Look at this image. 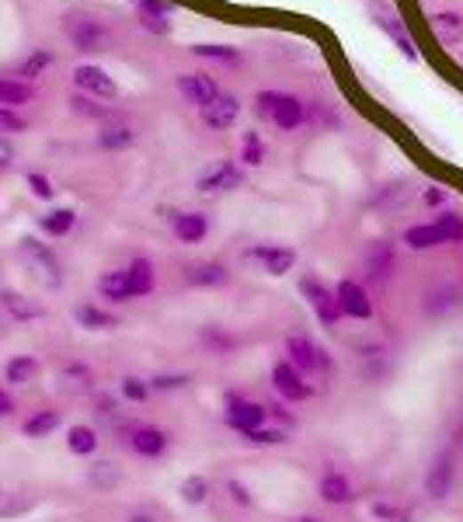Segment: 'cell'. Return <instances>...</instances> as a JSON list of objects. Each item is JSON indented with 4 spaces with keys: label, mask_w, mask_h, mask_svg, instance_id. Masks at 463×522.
Segmentation results:
<instances>
[{
    "label": "cell",
    "mask_w": 463,
    "mask_h": 522,
    "mask_svg": "<svg viewBox=\"0 0 463 522\" xmlns=\"http://www.w3.org/2000/svg\"><path fill=\"white\" fill-rule=\"evenodd\" d=\"M206 494H210L206 478H185V481H181V498H185L188 505H203Z\"/></svg>",
    "instance_id": "36"
},
{
    "label": "cell",
    "mask_w": 463,
    "mask_h": 522,
    "mask_svg": "<svg viewBox=\"0 0 463 522\" xmlns=\"http://www.w3.org/2000/svg\"><path fill=\"white\" fill-rule=\"evenodd\" d=\"M0 307H4L14 321H36V317H43L45 314L36 300H28V296H21V293H14V289L0 293Z\"/></svg>",
    "instance_id": "18"
},
{
    "label": "cell",
    "mask_w": 463,
    "mask_h": 522,
    "mask_svg": "<svg viewBox=\"0 0 463 522\" xmlns=\"http://www.w3.org/2000/svg\"><path fill=\"white\" fill-rule=\"evenodd\" d=\"M129 522H154V519H150V516H132Z\"/></svg>",
    "instance_id": "54"
},
{
    "label": "cell",
    "mask_w": 463,
    "mask_h": 522,
    "mask_svg": "<svg viewBox=\"0 0 463 522\" xmlns=\"http://www.w3.org/2000/svg\"><path fill=\"white\" fill-rule=\"evenodd\" d=\"M140 11H154V14H171L168 0H136Z\"/></svg>",
    "instance_id": "47"
},
{
    "label": "cell",
    "mask_w": 463,
    "mask_h": 522,
    "mask_svg": "<svg viewBox=\"0 0 463 522\" xmlns=\"http://www.w3.org/2000/svg\"><path fill=\"white\" fill-rule=\"evenodd\" d=\"M335 296H338L341 314H348V317H355V321H366V317L373 314V303H370V296H366V289H363L359 282H352V279L338 282Z\"/></svg>",
    "instance_id": "6"
},
{
    "label": "cell",
    "mask_w": 463,
    "mask_h": 522,
    "mask_svg": "<svg viewBox=\"0 0 463 522\" xmlns=\"http://www.w3.org/2000/svg\"><path fill=\"white\" fill-rule=\"evenodd\" d=\"M435 230L443 234V241H463V216H457V213H439Z\"/></svg>",
    "instance_id": "35"
},
{
    "label": "cell",
    "mask_w": 463,
    "mask_h": 522,
    "mask_svg": "<svg viewBox=\"0 0 463 522\" xmlns=\"http://www.w3.org/2000/svg\"><path fill=\"white\" fill-rule=\"evenodd\" d=\"M251 258H258L261 265H265V272L268 276H286V272H293L296 265V251H290V247H254Z\"/></svg>",
    "instance_id": "15"
},
{
    "label": "cell",
    "mask_w": 463,
    "mask_h": 522,
    "mask_svg": "<svg viewBox=\"0 0 463 522\" xmlns=\"http://www.w3.org/2000/svg\"><path fill=\"white\" fill-rule=\"evenodd\" d=\"M63 28H67L70 42H74L81 52H101V49L112 42L108 28H105L101 21H94V18H87V14H70Z\"/></svg>",
    "instance_id": "3"
},
{
    "label": "cell",
    "mask_w": 463,
    "mask_h": 522,
    "mask_svg": "<svg viewBox=\"0 0 463 522\" xmlns=\"http://www.w3.org/2000/svg\"><path fill=\"white\" fill-rule=\"evenodd\" d=\"M32 98V87L21 81H0V105L14 108V105H25Z\"/></svg>",
    "instance_id": "34"
},
{
    "label": "cell",
    "mask_w": 463,
    "mask_h": 522,
    "mask_svg": "<svg viewBox=\"0 0 463 522\" xmlns=\"http://www.w3.org/2000/svg\"><path fill=\"white\" fill-rule=\"evenodd\" d=\"M87 481L94 484V487H101V491H116V487H119V481H123V474H119V467H116V463L101 460V463H91V470H87Z\"/></svg>",
    "instance_id": "26"
},
{
    "label": "cell",
    "mask_w": 463,
    "mask_h": 522,
    "mask_svg": "<svg viewBox=\"0 0 463 522\" xmlns=\"http://www.w3.org/2000/svg\"><path fill=\"white\" fill-rule=\"evenodd\" d=\"M428 300H432V303H428V314H432V317H439V314H446V310L457 303V293H453V289H443L439 296L432 293Z\"/></svg>",
    "instance_id": "43"
},
{
    "label": "cell",
    "mask_w": 463,
    "mask_h": 522,
    "mask_svg": "<svg viewBox=\"0 0 463 522\" xmlns=\"http://www.w3.org/2000/svg\"><path fill=\"white\" fill-rule=\"evenodd\" d=\"M36 509V498L14 484H0V519H21Z\"/></svg>",
    "instance_id": "12"
},
{
    "label": "cell",
    "mask_w": 463,
    "mask_h": 522,
    "mask_svg": "<svg viewBox=\"0 0 463 522\" xmlns=\"http://www.w3.org/2000/svg\"><path fill=\"white\" fill-rule=\"evenodd\" d=\"M450 487H453V453L446 449V453H439V460L432 463V470H428V478H425V491H428V498H446Z\"/></svg>",
    "instance_id": "11"
},
{
    "label": "cell",
    "mask_w": 463,
    "mask_h": 522,
    "mask_svg": "<svg viewBox=\"0 0 463 522\" xmlns=\"http://www.w3.org/2000/svg\"><path fill=\"white\" fill-rule=\"evenodd\" d=\"M258 116L272 119L279 129H296L303 122V101H296L293 94H279V91H261L258 94Z\"/></svg>",
    "instance_id": "1"
},
{
    "label": "cell",
    "mask_w": 463,
    "mask_h": 522,
    "mask_svg": "<svg viewBox=\"0 0 463 522\" xmlns=\"http://www.w3.org/2000/svg\"><path fill=\"white\" fill-rule=\"evenodd\" d=\"M390 269H394V254H390V244H373L370 254H366V276L373 282L390 279Z\"/></svg>",
    "instance_id": "20"
},
{
    "label": "cell",
    "mask_w": 463,
    "mask_h": 522,
    "mask_svg": "<svg viewBox=\"0 0 463 522\" xmlns=\"http://www.w3.org/2000/svg\"><path fill=\"white\" fill-rule=\"evenodd\" d=\"M227 487H230V498H234L237 505H251V494H248V487H241L237 481H230Z\"/></svg>",
    "instance_id": "49"
},
{
    "label": "cell",
    "mask_w": 463,
    "mask_h": 522,
    "mask_svg": "<svg viewBox=\"0 0 463 522\" xmlns=\"http://www.w3.org/2000/svg\"><path fill=\"white\" fill-rule=\"evenodd\" d=\"M67 446H70V453H77V456H91V453L98 449V432H94L91 425H74V429L67 432Z\"/></svg>",
    "instance_id": "28"
},
{
    "label": "cell",
    "mask_w": 463,
    "mask_h": 522,
    "mask_svg": "<svg viewBox=\"0 0 463 522\" xmlns=\"http://www.w3.org/2000/svg\"><path fill=\"white\" fill-rule=\"evenodd\" d=\"M196 56H210V60H223V63H237V52L230 45H192Z\"/></svg>",
    "instance_id": "38"
},
{
    "label": "cell",
    "mask_w": 463,
    "mask_h": 522,
    "mask_svg": "<svg viewBox=\"0 0 463 522\" xmlns=\"http://www.w3.org/2000/svg\"><path fill=\"white\" fill-rule=\"evenodd\" d=\"M404 244L408 247H415V251H428V247H439L443 241V234L435 230V223H425V227H411L408 234H404Z\"/></svg>",
    "instance_id": "31"
},
{
    "label": "cell",
    "mask_w": 463,
    "mask_h": 522,
    "mask_svg": "<svg viewBox=\"0 0 463 522\" xmlns=\"http://www.w3.org/2000/svg\"><path fill=\"white\" fill-rule=\"evenodd\" d=\"M373 512H377V516H383V519H394V516H397V512H394V509H390V505H377V509H373Z\"/></svg>",
    "instance_id": "53"
},
{
    "label": "cell",
    "mask_w": 463,
    "mask_h": 522,
    "mask_svg": "<svg viewBox=\"0 0 463 522\" xmlns=\"http://www.w3.org/2000/svg\"><path fill=\"white\" fill-rule=\"evenodd\" d=\"M432 36L446 45H457L463 42V14L457 11H443V14H432Z\"/></svg>",
    "instance_id": "19"
},
{
    "label": "cell",
    "mask_w": 463,
    "mask_h": 522,
    "mask_svg": "<svg viewBox=\"0 0 463 522\" xmlns=\"http://www.w3.org/2000/svg\"><path fill=\"white\" fill-rule=\"evenodd\" d=\"M321 498L328 505H345V502H352V484L345 481L341 474H335V470H328L321 478Z\"/></svg>",
    "instance_id": "23"
},
{
    "label": "cell",
    "mask_w": 463,
    "mask_h": 522,
    "mask_svg": "<svg viewBox=\"0 0 463 522\" xmlns=\"http://www.w3.org/2000/svg\"><path fill=\"white\" fill-rule=\"evenodd\" d=\"M178 91L203 108V105H210L212 98L220 94V84L212 81V77H206V74H181L178 77Z\"/></svg>",
    "instance_id": "13"
},
{
    "label": "cell",
    "mask_w": 463,
    "mask_h": 522,
    "mask_svg": "<svg viewBox=\"0 0 463 522\" xmlns=\"http://www.w3.org/2000/svg\"><path fill=\"white\" fill-rule=\"evenodd\" d=\"M60 380H63V387H67V390H77V394H84V390H91V383H94V376H91V369H87V365H81V362H74V365H67Z\"/></svg>",
    "instance_id": "33"
},
{
    "label": "cell",
    "mask_w": 463,
    "mask_h": 522,
    "mask_svg": "<svg viewBox=\"0 0 463 522\" xmlns=\"http://www.w3.org/2000/svg\"><path fill=\"white\" fill-rule=\"evenodd\" d=\"M98 293H101L105 300H112V303H126V300H132L126 269H119V272H105V276L98 279Z\"/></svg>",
    "instance_id": "21"
},
{
    "label": "cell",
    "mask_w": 463,
    "mask_h": 522,
    "mask_svg": "<svg viewBox=\"0 0 463 522\" xmlns=\"http://www.w3.org/2000/svg\"><path fill=\"white\" fill-rule=\"evenodd\" d=\"M70 105H74V108H77L81 116H91V119H98V116H105V108H98V105H91V101H87V98H81V94H77V98H70Z\"/></svg>",
    "instance_id": "46"
},
{
    "label": "cell",
    "mask_w": 463,
    "mask_h": 522,
    "mask_svg": "<svg viewBox=\"0 0 463 522\" xmlns=\"http://www.w3.org/2000/svg\"><path fill=\"white\" fill-rule=\"evenodd\" d=\"M241 116V101L234 98V94H216L210 105H203V122L210 125V129H230L234 122Z\"/></svg>",
    "instance_id": "8"
},
{
    "label": "cell",
    "mask_w": 463,
    "mask_h": 522,
    "mask_svg": "<svg viewBox=\"0 0 463 522\" xmlns=\"http://www.w3.org/2000/svg\"><path fill=\"white\" fill-rule=\"evenodd\" d=\"M299 289H303V296L310 300V307H314V314L321 317V321L328 324H338V317H341V307H338V296L331 293V289H324L317 279H303L299 282Z\"/></svg>",
    "instance_id": "5"
},
{
    "label": "cell",
    "mask_w": 463,
    "mask_h": 522,
    "mask_svg": "<svg viewBox=\"0 0 463 522\" xmlns=\"http://www.w3.org/2000/svg\"><path fill=\"white\" fill-rule=\"evenodd\" d=\"M185 279L192 282V285H223V282L230 279V272H227L220 261H210V265H196V269H188Z\"/></svg>",
    "instance_id": "27"
},
{
    "label": "cell",
    "mask_w": 463,
    "mask_h": 522,
    "mask_svg": "<svg viewBox=\"0 0 463 522\" xmlns=\"http://www.w3.org/2000/svg\"><path fill=\"white\" fill-rule=\"evenodd\" d=\"M272 380H275V390H279L286 401H307V398L314 394V387L299 376V369H296L293 362H279V365L272 369Z\"/></svg>",
    "instance_id": "7"
},
{
    "label": "cell",
    "mask_w": 463,
    "mask_h": 522,
    "mask_svg": "<svg viewBox=\"0 0 463 522\" xmlns=\"http://www.w3.org/2000/svg\"><path fill=\"white\" fill-rule=\"evenodd\" d=\"M140 21L147 32H157V36H168L171 32V21L168 14H154V11H140Z\"/></svg>",
    "instance_id": "39"
},
{
    "label": "cell",
    "mask_w": 463,
    "mask_h": 522,
    "mask_svg": "<svg viewBox=\"0 0 463 522\" xmlns=\"http://www.w3.org/2000/svg\"><path fill=\"white\" fill-rule=\"evenodd\" d=\"M129 446H132V453H140L147 460H157V456L168 453V436L161 429H132Z\"/></svg>",
    "instance_id": "16"
},
{
    "label": "cell",
    "mask_w": 463,
    "mask_h": 522,
    "mask_svg": "<svg viewBox=\"0 0 463 522\" xmlns=\"http://www.w3.org/2000/svg\"><path fill=\"white\" fill-rule=\"evenodd\" d=\"M132 140H136V133H132L129 125H105V129L98 133V143H101L105 150H126V147H132Z\"/></svg>",
    "instance_id": "30"
},
{
    "label": "cell",
    "mask_w": 463,
    "mask_h": 522,
    "mask_svg": "<svg viewBox=\"0 0 463 522\" xmlns=\"http://www.w3.org/2000/svg\"><path fill=\"white\" fill-rule=\"evenodd\" d=\"M11 161H14V147H11V143L0 136V171H7V167H11Z\"/></svg>",
    "instance_id": "50"
},
{
    "label": "cell",
    "mask_w": 463,
    "mask_h": 522,
    "mask_svg": "<svg viewBox=\"0 0 463 522\" xmlns=\"http://www.w3.org/2000/svg\"><path fill=\"white\" fill-rule=\"evenodd\" d=\"M126 279H129L132 296H147V293L154 289V265H150L147 258H132L126 269Z\"/></svg>",
    "instance_id": "22"
},
{
    "label": "cell",
    "mask_w": 463,
    "mask_h": 522,
    "mask_svg": "<svg viewBox=\"0 0 463 522\" xmlns=\"http://www.w3.org/2000/svg\"><path fill=\"white\" fill-rule=\"evenodd\" d=\"M21 258H25V265L32 269V276L39 282H45L49 289H56L60 282H63V269H60V258L45 247V244H39L36 237H25L21 241Z\"/></svg>",
    "instance_id": "2"
},
{
    "label": "cell",
    "mask_w": 463,
    "mask_h": 522,
    "mask_svg": "<svg viewBox=\"0 0 463 522\" xmlns=\"http://www.w3.org/2000/svg\"><path fill=\"white\" fill-rule=\"evenodd\" d=\"M4 373H7V383H18L21 387V383H32L39 376V362L32 359V356H18V359L7 362Z\"/></svg>",
    "instance_id": "29"
},
{
    "label": "cell",
    "mask_w": 463,
    "mask_h": 522,
    "mask_svg": "<svg viewBox=\"0 0 463 522\" xmlns=\"http://www.w3.org/2000/svg\"><path fill=\"white\" fill-rule=\"evenodd\" d=\"M265 418H268V411L261 407V404H248V401H237V398H230V411H227V422L237 429V432H254V429H261L265 425Z\"/></svg>",
    "instance_id": "10"
},
{
    "label": "cell",
    "mask_w": 463,
    "mask_h": 522,
    "mask_svg": "<svg viewBox=\"0 0 463 522\" xmlns=\"http://www.w3.org/2000/svg\"><path fill=\"white\" fill-rule=\"evenodd\" d=\"M299 522H314V519H299Z\"/></svg>",
    "instance_id": "55"
},
{
    "label": "cell",
    "mask_w": 463,
    "mask_h": 522,
    "mask_svg": "<svg viewBox=\"0 0 463 522\" xmlns=\"http://www.w3.org/2000/svg\"><path fill=\"white\" fill-rule=\"evenodd\" d=\"M60 429V411H36L25 425H21V432L28 436V439H45L49 432H56Z\"/></svg>",
    "instance_id": "25"
},
{
    "label": "cell",
    "mask_w": 463,
    "mask_h": 522,
    "mask_svg": "<svg viewBox=\"0 0 463 522\" xmlns=\"http://www.w3.org/2000/svg\"><path fill=\"white\" fill-rule=\"evenodd\" d=\"M286 352H290V362H293L299 373H303V369L310 373V369H328V365H331L307 338H299V334H293V338L286 341Z\"/></svg>",
    "instance_id": "14"
},
{
    "label": "cell",
    "mask_w": 463,
    "mask_h": 522,
    "mask_svg": "<svg viewBox=\"0 0 463 522\" xmlns=\"http://www.w3.org/2000/svg\"><path fill=\"white\" fill-rule=\"evenodd\" d=\"M74 81H77V87H81V91L94 94V98H105V101H112V98L119 94L116 81H112V77H108L101 67H77V70H74Z\"/></svg>",
    "instance_id": "9"
},
{
    "label": "cell",
    "mask_w": 463,
    "mask_h": 522,
    "mask_svg": "<svg viewBox=\"0 0 463 522\" xmlns=\"http://www.w3.org/2000/svg\"><path fill=\"white\" fill-rule=\"evenodd\" d=\"M210 234V216L206 213H181L174 216V237L185 244H199L206 241Z\"/></svg>",
    "instance_id": "17"
},
{
    "label": "cell",
    "mask_w": 463,
    "mask_h": 522,
    "mask_svg": "<svg viewBox=\"0 0 463 522\" xmlns=\"http://www.w3.org/2000/svg\"><path fill=\"white\" fill-rule=\"evenodd\" d=\"M74 317H77V324L87 327V331H108V327H116V324H119L116 314H105L101 307H91V303H81V307L74 310Z\"/></svg>",
    "instance_id": "24"
},
{
    "label": "cell",
    "mask_w": 463,
    "mask_h": 522,
    "mask_svg": "<svg viewBox=\"0 0 463 522\" xmlns=\"http://www.w3.org/2000/svg\"><path fill=\"white\" fill-rule=\"evenodd\" d=\"M244 185V171L234 161H216L199 174V192H234Z\"/></svg>",
    "instance_id": "4"
},
{
    "label": "cell",
    "mask_w": 463,
    "mask_h": 522,
    "mask_svg": "<svg viewBox=\"0 0 463 522\" xmlns=\"http://www.w3.org/2000/svg\"><path fill=\"white\" fill-rule=\"evenodd\" d=\"M425 202H428V205H443V202H446V192H443V189H428V192H425Z\"/></svg>",
    "instance_id": "51"
},
{
    "label": "cell",
    "mask_w": 463,
    "mask_h": 522,
    "mask_svg": "<svg viewBox=\"0 0 463 522\" xmlns=\"http://www.w3.org/2000/svg\"><path fill=\"white\" fill-rule=\"evenodd\" d=\"M28 185H32V192L39 196V199H52V185H49V178H43V174H28Z\"/></svg>",
    "instance_id": "45"
},
{
    "label": "cell",
    "mask_w": 463,
    "mask_h": 522,
    "mask_svg": "<svg viewBox=\"0 0 463 522\" xmlns=\"http://www.w3.org/2000/svg\"><path fill=\"white\" fill-rule=\"evenodd\" d=\"M241 161H248V164L265 161V147H261L258 133H244V154H241Z\"/></svg>",
    "instance_id": "41"
},
{
    "label": "cell",
    "mask_w": 463,
    "mask_h": 522,
    "mask_svg": "<svg viewBox=\"0 0 463 522\" xmlns=\"http://www.w3.org/2000/svg\"><path fill=\"white\" fill-rule=\"evenodd\" d=\"M248 442H254V446H283L286 432H279V429H254V432H248Z\"/></svg>",
    "instance_id": "42"
},
{
    "label": "cell",
    "mask_w": 463,
    "mask_h": 522,
    "mask_svg": "<svg viewBox=\"0 0 463 522\" xmlns=\"http://www.w3.org/2000/svg\"><path fill=\"white\" fill-rule=\"evenodd\" d=\"M28 122L21 119L14 108H7V105H0V129H11V133H21Z\"/></svg>",
    "instance_id": "44"
},
{
    "label": "cell",
    "mask_w": 463,
    "mask_h": 522,
    "mask_svg": "<svg viewBox=\"0 0 463 522\" xmlns=\"http://www.w3.org/2000/svg\"><path fill=\"white\" fill-rule=\"evenodd\" d=\"M147 394H150V387H147L140 376H126V380H123V398H126V401L140 404V401H147Z\"/></svg>",
    "instance_id": "40"
},
{
    "label": "cell",
    "mask_w": 463,
    "mask_h": 522,
    "mask_svg": "<svg viewBox=\"0 0 463 522\" xmlns=\"http://www.w3.org/2000/svg\"><path fill=\"white\" fill-rule=\"evenodd\" d=\"M154 387H157V390H174V387H185V376H154Z\"/></svg>",
    "instance_id": "48"
},
{
    "label": "cell",
    "mask_w": 463,
    "mask_h": 522,
    "mask_svg": "<svg viewBox=\"0 0 463 522\" xmlns=\"http://www.w3.org/2000/svg\"><path fill=\"white\" fill-rule=\"evenodd\" d=\"M49 63H52V52H49V49H36V52L21 63V77H28V81H32V77H39Z\"/></svg>",
    "instance_id": "37"
},
{
    "label": "cell",
    "mask_w": 463,
    "mask_h": 522,
    "mask_svg": "<svg viewBox=\"0 0 463 522\" xmlns=\"http://www.w3.org/2000/svg\"><path fill=\"white\" fill-rule=\"evenodd\" d=\"M14 411V401H11V394L7 390H0V418H7Z\"/></svg>",
    "instance_id": "52"
},
{
    "label": "cell",
    "mask_w": 463,
    "mask_h": 522,
    "mask_svg": "<svg viewBox=\"0 0 463 522\" xmlns=\"http://www.w3.org/2000/svg\"><path fill=\"white\" fill-rule=\"evenodd\" d=\"M74 223H77L74 209H52L49 216H43V230H45V234H52V237H63V234H70V230H74Z\"/></svg>",
    "instance_id": "32"
}]
</instances>
